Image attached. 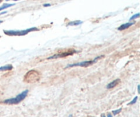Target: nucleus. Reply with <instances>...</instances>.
<instances>
[{"instance_id":"1","label":"nucleus","mask_w":140,"mask_h":117,"mask_svg":"<svg viewBox=\"0 0 140 117\" xmlns=\"http://www.w3.org/2000/svg\"><path fill=\"white\" fill-rule=\"evenodd\" d=\"M40 79V73L35 70H31L26 73L24 77V81L27 83H36Z\"/></svg>"},{"instance_id":"2","label":"nucleus","mask_w":140,"mask_h":117,"mask_svg":"<svg viewBox=\"0 0 140 117\" xmlns=\"http://www.w3.org/2000/svg\"><path fill=\"white\" fill-rule=\"evenodd\" d=\"M29 90H25L24 91H23L21 93H20L16 96V97L11 99H8L3 101V103L9 105H13V104H18L21 101H22L24 99L27 97V95L28 94Z\"/></svg>"},{"instance_id":"3","label":"nucleus","mask_w":140,"mask_h":117,"mask_svg":"<svg viewBox=\"0 0 140 117\" xmlns=\"http://www.w3.org/2000/svg\"><path fill=\"white\" fill-rule=\"evenodd\" d=\"M37 30H38V28H32L26 29L23 30H4L3 32L5 34L8 36H25L29 32L37 31Z\"/></svg>"},{"instance_id":"4","label":"nucleus","mask_w":140,"mask_h":117,"mask_svg":"<svg viewBox=\"0 0 140 117\" xmlns=\"http://www.w3.org/2000/svg\"><path fill=\"white\" fill-rule=\"evenodd\" d=\"M102 56H99V57L96 58L94 60H89V61H83V62H78V63L72 64H69L66 67V68H70V67H89V65L92 64L94 62H95L96 61L100 59L101 58H102Z\"/></svg>"},{"instance_id":"5","label":"nucleus","mask_w":140,"mask_h":117,"mask_svg":"<svg viewBox=\"0 0 140 117\" xmlns=\"http://www.w3.org/2000/svg\"><path fill=\"white\" fill-rule=\"evenodd\" d=\"M76 51H67V52H63V53H61V54H55L53 56H51L50 57H49L47 58L48 60H50V59H56V58H63V57H66V56H69L73 55L74 53H75Z\"/></svg>"},{"instance_id":"6","label":"nucleus","mask_w":140,"mask_h":117,"mask_svg":"<svg viewBox=\"0 0 140 117\" xmlns=\"http://www.w3.org/2000/svg\"><path fill=\"white\" fill-rule=\"evenodd\" d=\"M120 82V79H115V80H114L113 82L108 84L107 85V86H106V88L107 89H112L113 88L115 87L117 85H118V84Z\"/></svg>"},{"instance_id":"7","label":"nucleus","mask_w":140,"mask_h":117,"mask_svg":"<svg viewBox=\"0 0 140 117\" xmlns=\"http://www.w3.org/2000/svg\"><path fill=\"white\" fill-rule=\"evenodd\" d=\"M134 24H135V23L134 22L124 23V24H122V25H120L118 28V30H120V31H122V30H124V29H128V28H130L131 26H132V25H134Z\"/></svg>"},{"instance_id":"8","label":"nucleus","mask_w":140,"mask_h":117,"mask_svg":"<svg viewBox=\"0 0 140 117\" xmlns=\"http://www.w3.org/2000/svg\"><path fill=\"white\" fill-rule=\"evenodd\" d=\"M13 69V66L12 64H7L5 66L0 67V71H10Z\"/></svg>"},{"instance_id":"9","label":"nucleus","mask_w":140,"mask_h":117,"mask_svg":"<svg viewBox=\"0 0 140 117\" xmlns=\"http://www.w3.org/2000/svg\"><path fill=\"white\" fill-rule=\"evenodd\" d=\"M82 23V21H71L68 23V25H70V26H73V25H79L80 24Z\"/></svg>"},{"instance_id":"10","label":"nucleus","mask_w":140,"mask_h":117,"mask_svg":"<svg viewBox=\"0 0 140 117\" xmlns=\"http://www.w3.org/2000/svg\"><path fill=\"white\" fill-rule=\"evenodd\" d=\"M14 4H4L3 6H2L1 7H0V11L1 10H2L3 9H6V8H9V7L10 6H14Z\"/></svg>"},{"instance_id":"11","label":"nucleus","mask_w":140,"mask_h":117,"mask_svg":"<svg viewBox=\"0 0 140 117\" xmlns=\"http://www.w3.org/2000/svg\"><path fill=\"white\" fill-rule=\"evenodd\" d=\"M122 108H120V109H118V110H113L112 111V113H113V114L114 115V116H115V115H117L118 114H119V113H120L122 111Z\"/></svg>"},{"instance_id":"12","label":"nucleus","mask_w":140,"mask_h":117,"mask_svg":"<svg viewBox=\"0 0 140 117\" xmlns=\"http://www.w3.org/2000/svg\"><path fill=\"white\" fill-rule=\"evenodd\" d=\"M137 99H138V97H137V96H136V97H135V98H134L133 99V100H132V101H131V102H130V103H128V105L135 104V103L137 102Z\"/></svg>"},{"instance_id":"13","label":"nucleus","mask_w":140,"mask_h":117,"mask_svg":"<svg viewBox=\"0 0 140 117\" xmlns=\"http://www.w3.org/2000/svg\"><path fill=\"white\" fill-rule=\"evenodd\" d=\"M139 16H140V13L135 14V15H134L133 16H132L131 18H130V21H132V20H133V19H137V18H139Z\"/></svg>"},{"instance_id":"14","label":"nucleus","mask_w":140,"mask_h":117,"mask_svg":"<svg viewBox=\"0 0 140 117\" xmlns=\"http://www.w3.org/2000/svg\"><path fill=\"white\" fill-rule=\"evenodd\" d=\"M140 85L137 86V91H138V93H140Z\"/></svg>"},{"instance_id":"15","label":"nucleus","mask_w":140,"mask_h":117,"mask_svg":"<svg viewBox=\"0 0 140 117\" xmlns=\"http://www.w3.org/2000/svg\"><path fill=\"white\" fill-rule=\"evenodd\" d=\"M50 6H51V4H49V3H48V4H44V6L45 7Z\"/></svg>"},{"instance_id":"16","label":"nucleus","mask_w":140,"mask_h":117,"mask_svg":"<svg viewBox=\"0 0 140 117\" xmlns=\"http://www.w3.org/2000/svg\"><path fill=\"white\" fill-rule=\"evenodd\" d=\"M107 117H113V116H112L111 114L108 113V114H107Z\"/></svg>"},{"instance_id":"17","label":"nucleus","mask_w":140,"mask_h":117,"mask_svg":"<svg viewBox=\"0 0 140 117\" xmlns=\"http://www.w3.org/2000/svg\"><path fill=\"white\" fill-rule=\"evenodd\" d=\"M101 117H105V115L104 114H101Z\"/></svg>"},{"instance_id":"18","label":"nucleus","mask_w":140,"mask_h":117,"mask_svg":"<svg viewBox=\"0 0 140 117\" xmlns=\"http://www.w3.org/2000/svg\"><path fill=\"white\" fill-rule=\"evenodd\" d=\"M69 117H73V115H70V116H69Z\"/></svg>"},{"instance_id":"19","label":"nucleus","mask_w":140,"mask_h":117,"mask_svg":"<svg viewBox=\"0 0 140 117\" xmlns=\"http://www.w3.org/2000/svg\"><path fill=\"white\" fill-rule=\"evenodd\" d=\"M3 22V21H0V23H1Z\"/></svg>"},{"instance_id":"20","label":"nucleus","mask_w":140,"mask_h":117,"mask_svg":"<svg viewBox=\"0 0 140 117\" xmlns=\"http://www.w3.org/2000/svg\"><path fill=\"white\" fill-rule=\"evenodd\" d=\"M14 1H18V0H14Z\"/></svg>"},{"instance_id":"21","label":"nucleus","mask_w":140,"mask_h":117,"mask_svg":"<svg viewBox=\"0 0 140 117\" xmlns=\"http://www.w3.org/2000/svg\"><path fill=\"white\" fill-rule=\"evenodd\" d=\"M6 1H8V0H6Z\"/></svg>"}]
</instances>
